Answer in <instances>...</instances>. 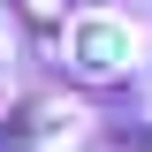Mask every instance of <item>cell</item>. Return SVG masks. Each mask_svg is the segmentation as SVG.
Listing matches in <instances>:
<instances>
[{"label":"cell","mask_w":152,"mask_h":152,"mask_svg":"<svg viewBox=\"0 0 152 152\" xmlns=\"http://www.w3.org/2000/svg\"><path fill=\"white\" fill-rule=\"evenodd\" d=\"M69 61H76L84 76H122V69H129V31L107 23V15L69 23Z\"/></svg>","instance_id":"1"},{"label":"cell","mask_w":152,"mask_h":152,"mask_svg":"<svg viewBox=\"0 0 152 152\" xmlns=\"http://www.w3.org/2000/svg\"><path fill=\"white\" fill-rule=\"evenodd\" d=\"M31 15H38V23H53V15H61V0H31Z\"/></svg>","instance_id":"2"}]
</instances>
